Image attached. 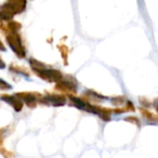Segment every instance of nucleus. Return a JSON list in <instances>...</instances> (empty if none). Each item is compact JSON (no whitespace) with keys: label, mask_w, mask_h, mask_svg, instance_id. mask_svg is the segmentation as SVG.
Listing matches in <instances>:
<instances>
[{"label":"nucleus","mask_w":158,"mask_h":158,"mask_svg":"<svg viewBox=\"0 0 158 158\" xmlns=\"http://www.w3.org/2000/svg\"><path fill=\"white\" fill-rule=\"evenodd\" d=\"M4 68H5V64L2 61H0V69H4Z\"/></svg>","instance_id":"nucleus-8"},{"label":"nucleus","mask_w":158,"mask_h":158,"mask_svg":"<svg viewBox=\"0 0 158 158\" xmlns=\"http://www.w3.org/2000/svg\"><path fill=\"white\" fill-rule=\"evenodd\" d=\"M19 96L21 97V99H23V101L26 103V105H28L30 106L35 105L36 99L31 94H19Z\"/></svg>","instance_id":"nucleus-5"},{"label":"nucleus","mask_w":158,"mask_h":158,"mask_svg":"<svg viewBox=\"0 0 158 158\" xmlns=\"http://www.w3.org/2000/svg\"><path fill=\"white\" fill-rule=\"evenodd\" d=\"M39 75L42 76V78L48 80L49 81H57L62 79V75L60 74L59 71L54 70V69H42L38 70Z\"/></svg>","instance_id":"nucleus-2"},{"label":"nucleus","mask_w":158,"mask_h":158,"mask_svg":"<svg viewBox=\"0 0 158 158\" xmlns=\"http://www.w3.org/2000/svg\"><path fill=\"white\" fill-rule=\"evenodd\" d=\"M0 49H1V50H4V51H5V48H4V46L2 45V44H1V43H0Z\"/></svg>","instance_id":"nucleus-9"},{"label":"nucleus","mask_w":158,"mask_h":158,"mask_svg":"<svg viewBox=\"0 0 158 158\" xmlns=\"http://www.w3.org/2000/svg\"><path fill=\"white\" fill-rule=\"evenodd\" d=\"M70 99H71V101L74 103V105H75L78 108H80V109H85V107H86V104H85L83 101H81L80 98L70 97Z\"/></svg>","instance_id":"nucleus-6"},{"label":"nucleus","mask_w":158,"mask_h":158,"mask_svg":"<svg viewBox=\"0 0 158 158\" xmlns=\"http://www.w3.org/2000/svg\"><path fill=\"white\" fill-rule=\"evenodd\" d=\"M0 89L1 90H7V89H11V86L6 83V81H4L3 80H0Z\"/></svg>","instance_id":"nucleus-7"},{"label":"nucleus","mask_w":158,"mask_h":158,"mask_svg":"<svg viewBox=\"0 0 158 158\" xmlns=\"http://www.w3.org/2000/svg\"><path fill=\"white\" fill-rule=\"evenodd\" d=\"M45 101L48 104H51L55 106H63L66 103V99L61 95H48L45 97Z\"/></svg>","instance_id":"nucleus-3"},{"label":"nucleus","mask_w":158,"mask_h":158,"mask_svg":"<svg viewBox=\"0 0 158 158\" xmlns=\"http://www.w3.org/2000/svg\"><path fill=\"white\" fill-rule=\"evenodd\" d=\"M2 100L6 101V103H8L9 105H11L16 111H19L22 107V103L20 102L19 99L15 98L14 96H8V95H4L1 97Z\"/></svg>","instance_id":"nucleus-4"},{"label":"nucleus","mask_w":158,"mask_h":158,"mask_svg":"<svg viewBox=\"0 0 158 158\" xmlns=\"http://www.w3.org/2000/svg\"><path fill=\"white\" fill-rule=\"evenodd\" d=\"M7 42H8V44L9 46L12 48V50L18 54L19 56H25V52L23 50V47L21 45V43H20V40L19 38L18 35H9L7 37Z\"/></svg>","instance_id":"nucleus-1"}]
</instances>
